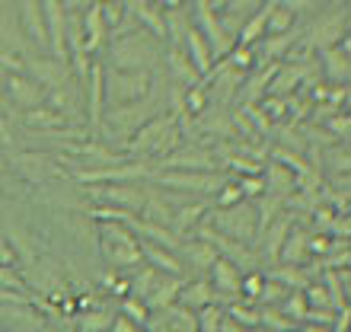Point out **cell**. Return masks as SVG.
<instances>
[{
  "label": "cell",
  "instance_id": "obj_19",
  "mask_svg": "<svg viewBox=\"0 0 351 332\" xmlns=\"http://www.w3.org/2000/svg\"><path fill=\"white\" fill-rule=\"evenodd\" d=\"M176 304L189 307L192 313H198L202 307L214 304V287L208 278H195V281H189V285H182V291H179V300Z\"/></svg>",
  "mask_w": 351,
  "mask_h": 332
},
{
  "label": "cell",
  "instance_id": "obj_22",
  "mask_svg": "<svg viewBox=\"0 0 351 332\" xmlns=\"http://www.w3.org/2000/svg\"><path fill=\"white\" fill-rule=\"evenodd\" d=\"M291 29H297V16L275 0V7L268 10V16H265V36H285V32H291Z\"/></svg>",
  "mask_w": 351,
  "mask_h": 332
},
{
  "label": "cell",
  "instance_id": "obj_26",
  "mask_svg": "<svg viewBox=\"0 0 351 332\" xmlns=\"http://www.w3.org/2000/svg\"><path fill=\"white\" fill-rule=\"evenodd\" d=\"M198 332H221V323H223V307L217 304H208L198 310Z\"/></svg>",
  "mask_w": 351,
  "mask_h": 332
},
{
  "label": "cell",
  "instance_id": "obj_6",
  "mask_svg": "<svg viewBox=\"0 0 351 332\" xmlns=\"http://www.w3.org/2000/svg\"><path fill=\"white\" fill-rule=\"evenodd\" d=\"M230 176L223 173H195V169H154L150 182L163 185L167 192H195V195H217Z\"/></svg>",
  "mask_w": 351,
  "mask_h": 332
},
{
  "label": "cell",
  "instance_id": "obj_12",
  "mask_svg": "<svg viewBox=\"0 0 351 332\" xmlns=\"http://www.w3.org/2000/svg\"><path fill=\"white\" fill-rule=\"evenodd\" d=\"M176 256H182V265H192L195 272H202V275H208V268L221 259V256H217V249L204 240V237L182 240V243H179V249H176Z\"/></svg>",
  "mask_w": 351,
  "mask_h": 332
},
{
  "label": "cell",
  "instance_id": "obj_5",
  "mask_svg": "<svg viewBox=\"0 0 351 332\" xmlns=\"http://www.w3.org/2000/svg\"><path fill=\"white\" fill-rule=\"evenodd\" d=\"M86 198L96 208H115V211L141 217L144 202H147V189H141L134 182H102V185H86Z\"/></svg>",
  "mask_w": 351,
  "mask_h": 332
},
{
  "label": "cell",
  "instance_id": "obj_29",
  "mask_svg": "<svg viewBox=\"0 0 351 332\" xmlns=\"http://www.w3.org/2000/svg\"><path fill=\"white\" fill-rule=\"evenodd\" d=\"M0 287H7V291H19V294H26V278L19 275L16 268L0 265Z\"/></svg>",
  "mask_w": 351,
  "mask_h": 332
},
{
  "label": "cell",
  "instance_id": "obj_10",
  "mask_svg": "<svg viewBox=\"0 0 351 332\" xmlns=\"http://www.w3.org/2000/svg\"><path fill=\"white\" fill-rule=\"evenodd\" d=\"M157 169H195V173H214V169H217V157H214V150H204V147H179V150H173L167 160H160Z\"/></svg>",
  "mask_w": 351,
  "mask_h": 332
},
{
  "label": "cell",
  "instance_id": "obj_34",
  "mask_svg": "<svg viewBox=\"0 0 351 332\" xmlns=\"http://www.w3.org/2000/svg\"><path fill=\"white\" fill-rule=\"evenodd\" d=\"M202 3H204L208 10H211L214 16H221L223 10H227V3H230V0H202Z\"/></svg>",
  "mask_w": 351,
  "mask_h": 332
},
{
  "label": "cell",
  "instance_id": "obj_4",
  "mask_svg": "<svg viewBox=\"0 0 351 332\" xmlns=\"http://www.w3.org/2000/svg\"><path fill=\"white\" fill-rule=\"evenodd\" d=\"M204 221L214 227L217 237H227V240H237L243 246H252L256 243V202H240L233 208H208Z\"/></svg>",
  "mask_w": 351,
  "mask_h": 332
},
{
  "label": "cell",
  "instance_id": "obj_20",
  "mask_svg": "<svg viewBox=\"0 0 351 332\" xmlns=\"http://www.w3.org/2000/svg\"><path fill=\"white\" fill-rule=\"evenodd\" d=\"M306 243H310V233H306L304 227H291V233H287V240L281 243V252H278V256L285 259V265H306V256H310Z\"/></svg>",
  "mask_w": 351,
  "mask_h": 332
},
{
  "label": "cell",
  "instance_id": "obj_11",
  "mask_svg": "<svg viewBox=\"0 0 351 332\" xmlns=\"http://www.w3.org/2000/svg\"><path fill=\"white\" fill-rule=\"evenodd\" d=\"M102 61L96 58L90 67V74H86L84 80V90H86V128H99V121H102V112H106V106H102Z\"/></svg>",
  "mask_w": 351,
  "mask_h": 332
},
{
  "label": "cell",
  "instance_id": "obj_15",
  "mask_svg": "<svg viewBox=\"0 0 351 332\" xmlns=\"http://www.w3.org/2000/svg\"><path fill=\"white\" fill-rule=\"evenodd\" d=\"M262 182H265V195H275V198H281V202L300 189V179H297L287 166L275 163V160H271V166H268V173L262 176Z\"/></svg>",
  "mask_w": 351,
  "mask_h": 332
},
{
  "label": "cell",
  "instance_id": "obj_28",
  "mask_svg": "<svg viewBox=\"0 0 351 332\" xmlns=\"http://www.w3.org/2000/svg\"><path fill=\"white\" fill-rule=\"evenodd\" d=\"M278 3H281L285 10H291L297 19H300V16H313L316 10L323 7V0H278Z\"/></svg>",
  "mask_w": 351,
  "mask_h": 332
},
{
  "label": "cell",
  "instance_id": "obj_18",
  "mask_svg": "<svg viewBox=\"0 0 351 332\" xmlns=\"http://www.w3.org/2000/svg\"><path fill=\"white\" fill-rule=\"evenodd\" d=\"M163 64H167L169 77H173L179 86H185V90L198 83V74H195V67H192V61H189V55H185V48L169 45V51L163 55Z\"/></svg>",
  "mask_w": 351,
  "mask_h": 332
},
{
  "label": "cell",
  "instance_id": "obj_8",
  "mask_svg": "<svg viewBox=\"0 0 351 332\" xmlns=\"http://www.w3.org/2000/svg\"><path fill=\"white\" fill-rule=\"evenodd\" d=\"M3 96H7L19 112H29V109H36V106H42L45 90L29 74H7L3 77Z\"/></svg>",
  "mask_w": 351,
  "mask_h": 332
},
{
  "label": "cell",
  "instance_id": "obj_25",
  "mask_svg": "<svg viewBox=\"0 0 351 332\" xmlns=\"http://www.w3.org/2000/svg\"><path fill=\"white\" fill-rule=\"evenodd\" d=\"M119 313L125 316V320H131L134 326H147V320H150V310L144 307V300H134V297H121V304H119Z\"/></svg>",
  "mask_w": 351,
  "mask_h": 332
},
{
  "label": "cell",
  "instance_id": "obj_24",
  "mask_svg": "<svg viewBox=\"0 0 351 332\" xmlns=\"http://www.w3.org/2000/svg\"><path fill=\"white\" fill-rule=\"evenodd\" d=\"M223 316L227 320H233V323H240V326H246V329H259V310L252 304H246V300H233V304H227L223 307Z\"/></svg>",
  "mask_w": 351,
  "mask_h": 332
},
{
  "label": "cell",
  "instance_id": "obj_31",
  "mask_svg": "<svg viewBox=\"0 0 351 332\" xmlns=\"http://www.w3.org/2000/svg\"><path fill=\"white\" fill-rule=\"evenodd\" d=\"M0 265L16 268V249H13V243H3V240H0Z\"/></svg>",
  "mask_w": 351,
  "mask_h": 332
},
{
  "label": "cell",
  "instance_id": "obj_35",
  "mask_svg": "<svg viewBox=\"0 0 351 332\" xmlns=\"http://www.w3.org/2000/svg\"><path fill=\"white\" fill-rule=\"evenodd\" d=\"M221 332H252V329H246V326L233 323V320H227V316H223V323H221Z\"/></svg>",
  "mask_w": 351,
  "mask_h": 332
},
{
  "label": "cell",
  "instance_id": "obj_13",
  "mask_svg": "<svg viewBox=\"0 0 351 332\" xmlns=\"http://www.w3.org/2000/svg\"><path fill=\"white\" fill-rule=\"evenodd\" d=\"M185 55H189V61H192L195 67V74H198V80L202 77L211 74V67H214V55H211V48H208V42L202 38V32L192 26V19H189V29H185Z\"/></svg>",
  "mask_w": 351,
  "mask_h": 332
},
{
  "label": "cell",
  "instance_id": "obj_17",
  "mask_svg": "<svg viewBox=\"0 0 351 332\" xmlns=\"http://www.w3.org/2000/svg\"><path fill=\"white\" fill-rule=\"evenodd\" d=\"M182 278H173V275H163L157 281V287L147 294V300H144V307H147L150 313H160V310H167V307H173L176 300H179V291H182Z\"/></svg>",
  "mask_w": 351,
  "mask_h": 332
},
{
  "label": "cell",
  "instance_id": "obj_3",
  "mask_svg": "<svg viewBox=\"0 0 351 332\" xmlns=\"http://www.w3.org/2000/svg\"><path fill=\"white\" fill-rule=\"evenodd\" d=\"M96 230H99V252L112 265V272H131V268L144 265L141 240L125 227V224L102 221Z\"/></svg>",
  "mask_w": 351,
  "mask_h": 332
},
{
  "label": "cell",
  "instance_id": "obj_16",
  "mask_svg": "<svg viewBox=\"0 0 351 332\" xmlns=\"http://www.w3.org/2000/svg\"><path fill=\"white\" fill-rule=\"evenodd\" d=\"M115 316H119V304L99 300L93 310L77 316V332H109L112 323H115Z\"/></svg>",
  "mask_w": 351,
  "mask_h": 332
},
{
  "label": "cell",
  "instance_id": "obj_32",
  "mask_svg": "<svg viewBox=\"0 0 351 332\" xmlns=\"http://www.w3.org/2000/svg\"><path fill=\"white\" fill-rule=\"evenodd\" d=\"M160 13H173V10H185L189 7V0H150Z\"/></svg>",
  "mask_w": 351,
  "mask_h": 332
},
{
  "label": "cell",
  "instance_id": "obj_21",
  "mask_svg": "<svg viewBox=\"0 0 351 332\" xmlns=\"http://www.w3.org/2000/svg\"><path fill=\"white\" fill-rule=\"evenodd\" d=\"M160 278L163 275H160L157 268H150V265L131 268L128 272V297H134V300H147V294L157 287Z\"/></svg>",
  "mask_w": 351,
  "mask_h": 332
},
{
  "label": "cell",
  "instance_id": "obj_36",
  "mask_svg": "<svg viewBox=\"0 0 351 332\" xmlns=\"http://www.w3.org/2000/svg\"><path fill=\"white\" fill-rule=\"evenodd\" d=\"M297 332H332V326H316V323H300Z\"/></svg>",
  "mask_w": 351,
  "mask_h": 332
},
{
  "label": "cell",
  "instance_id": "obj_30",
  "mask_svg": "<svg viewBox=\"0 0 351 332\" xmlns=\"http://www.w3.org/2000/svg\"><path fill=\"white\" fill-rule=\"evenodd\" d=\"M326 128L332 131V138L348 141V112H342V115H332V119L326 121Z\"/></svg>",
  "mask_w": 351,
  "mask_h": 332
},
{
  "label": "cell",
  "instance_id": "obj_14",
  "mask_svg": "<svg viewBox=\"0 0 351 332\" xmlns=\"http://www.w3.org/2000/svg\"><path fill=\"white\" fill-rule=\"evenodd\" d=\"M141 256H144V265L157 268L160 275H173V278H182L185 275L182 259L176 256V252H169V249H163V246H154V243L141 240Z\"/></svg>",
  "mask_w": 351,
  "mask_h": 332
},
{
  "label": "cell",
  "instance_id": "obj_9",
  "mask_svg": "<svg viewBox=\"0 0 351 332\" xmlns=\"http://www.w3.org/2000/svg\"><path fill=\"white\" fill-rule=\"evenodd\" d=\"M10 166L16 169L26 182H48L51 176L61 173V166L55 160L48 157V154H32V150H19L16 157H10Z\"/></svg>",
  "mask_w": 351,
  "mask_h": 332
},
{
  "label": "cell",
  "instance_id": "obj_37",
  "mask_svg": "<svg viewBox=\"0 0 351 332\" xmlns=\"http://www.w3.org/2000/svg\"><path fill=\"white\" fill-rule=\"evenodd\" d=\"M141 332H147V329H141Z\"/></svg>",
  "mask_w": 351,
  "mask_h": 332
},
{
  "label": "cell",
  "instance_id": "obj_1",
  "mask_svg": "<svg viewBox=\"0 0 351 332\" xmlns=\"http://www.w3.org/2000/svg\"><path fill=\"white\" fill-rule=\"evenodd\" d=\"M102 51H106V58H99V61L112 64V71H147V74H154V67L160 64L157 38L147 36L144 29L109 38Z\"/></svg>",
  "mask_w": 351,
  "mask_h": 332
},
{
  "label": "cell",
  "instance_id": "obj_33",
  "mask_svg": "<svg viewBox=\"0 0 351 332\" xmlns=\"http://www.w3.org/2000/svg\"><path fill=\"white\" fill-rule=\"evenodd\" d=\"M109 332H141V326H134L131 320H125V316H115V323H112V329Z\"/></svg>",
  "mask_w": 351,
  "mask_h": 332
},
{
  "label": "cell",
  "instance_id": "obj_23",
  "mask_svg": "<svg viewBox=\"0 0 351 332\" xmlns=\"http://www.w3.org/2000/svg\"><path fill=\"white\" fill-rule=\"evenodd\" d=\"M278 310L285 313V320H291V323L297 326V323H304L306 320V310H310V307H306L304 291H287L285 300L278 304Z\"/></svg>",
  "mask_w": 351,
  "mask_h": 332
},
{
  "label": "cell",
  "instance_id": "obj_2",
  "mask_svg": "<svg viewBox=\"0 0 351 332\" xmlns=\"http://www.w3.org/2000/svg\"><path fill=\"white\" fill-rule=\"evenodd\" d=\"M150 90H154V74H147V71H102V106H106V112L144 102Z\"/></svg>",
  "mask_w": 351,
  "mask_h": 332
},
{
  "label": "cell",
  "instance_id": "obj_27",
  "mask_svg": "<svg viewBox=\"0 0 351 332\" xmlns=\"http://www.w3.org/2000/svg\"><path fill=\"white\" fill-rule=\"evenodd\" d=\"M262 115H265L268 121H278V119H285V115H291L287 99L285 96H265V99H262Z\"/></svg>",
  "mask_w": 351,
  "mask_h": 332
},
{
  "label": "cell",
  "instance_id": "obj_7",
  "mask_svg": "<svg viewBox=\"0 0 351 332\" xmlns=\"http://www.w3.org/2000/svg\"><path fill=\"white\" fill-rule=\"evenodd\" d=\"M16 26L29 45L48 51L45 19H42V0H16Z\"/></svg>",
  "mask_w": 351,
  "mask_h": 332
}]
</instances>
